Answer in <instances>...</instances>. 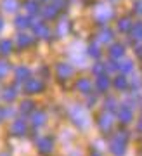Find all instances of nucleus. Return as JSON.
<instances>
[{"mask_svg": "<svg viewBox=\"0 0 142 156\" xmlns=\"http://www.w3.org/2000/svg\"><path fill=\"white\" fill-rule=\"evenodd\" d=\"M120 120L123 123L132 122V111L128 109V108H121V109H120Z\"/></svg>", "mask_w": 142, "mask_h": 156, "instance_id": "1", "label": "nucleus"}, {"mask_svg": "<svg viewBox=\"0 0 142 156\" xmlns=\"http://www.w3.org/2000/svg\"><path fill=\"white\" fill-rule=\"evenodd\" d=\"M132 33L135 37L139 42H142V23H135L133 26H132Z\"/></svg>", "mask_w": 142, "mask_h": 156, "instance_id": "2", "label": "nucleus"}, {"mask_svg": "<svg viewBox=\"0 0 142 156\" xmlns=\"http://www.w3.org/2000/svg\"><path fill=\"white\" fill-rule=\"evenodd\" d=\"M120 30L121 31H128V30H132V21L128 19V17H125V19H121L120 21Z\"/></svg>", "mask_w": 142, "mask_h": 156, "instance_id": "3", "label": "nucleus"}, {"mask_svg": "<svg viewBox=\"0 0 142 156\" xmlns=\"http://www.w3.org/2000/svg\"><path fill=\"white\" fill-rule=\"evenodd\" d=\"M111 56L113 57H121L123 56V47H121V45H113V47H111Z\"/></svg>", "mask_w": 142, "mask_h": 156, "instance_id": "4", "label": "nucleus"}, {"mask_svg": "<svg viewBox=\"0 0 142 156\" xmlns=\"http://www.w3.org/2000/svg\"><path fill=\"white\" fill-rule=\"evenodd\" d=\"M111 147H113V153H115V154H121V153H123V147H125V144H116V142H113V146H111Z\"/></svg>", "mask_w": 142, "mask_h": 156, "instance_id": "5", "label": "nucleus"}, {"mask_svg": "<svg viewBox=\"0 0 142 156\" xmlns=\"http://www.w3.org/2000/svg\"><path fill=\"white\" fill-rule=\"evenodd\" d=\"M116 87L118 89H126V78H123V76L116 78Z\"/></svg>", "mask_w": 142, "mask_h": 156, "instance_id": "6", "label": "nucleus"}, {"mask_svg": "<svg viewBox=\"0 0 142 156\" xmlns=\"http://www.w3.org/2000/svg\"><path fill=\"white\" fill-rule=\"evenodd\" d=\"M120 68H121V71L128 73V71H132V62L130 61H125L123 64H120Z\"/></svg>", "mask_w": 142, "mask_h": 156, "instance_id": "7", "label": "nucleus"}, {"mask_svg": "<svg viewBox=\"0 0 142 156\" xmlns=\"http://www.w3.org/2000/svg\"><path fill=\"white\" fill-rule=\"evenodd\" d=\"M4 5H5L7 9H16V0H5Z\"/></svg>", "mask_w": 142, "mask_h": 156, "instance_id": "8", "label": "nucleus"}, {"mask_svg": "<svg viewBox=\"0 0 142 156\" xmlns=\"http://www.w3.org/2000/svg\"><path fill=\"white\" fill-rule=\"evenodd\" d=\"M108 82H106V78H101V82H99V87H101V89H106V87H108Z\"/></svg>", "mask_w": 142, "mask_h": 156, "instance_id": "9", "label": "nucleus"}, {"mask_svg": "<svg viewBox=\"0 0 142 156\" xmlns=\"http://www.w3.org/2000/svg\"><path fill=\"white\" fill-rule=\"evenodd\" d=\"M137 56H139V57H142V45H137Z\"/></svg>", "mask_w": 142, "mask_h": 156, "instance_id": "10", "label": "nucleus"}, {"mask_svg": "<svg viewBox=\"0 0 142 156\" xmlns=\"http://www.w3.org/2000/svg\"><path fill=\"white\" fill-rule=\"evenodd\" d=\"M137 12L142 14V2H137Z\"/></svg>", "mask_w": 142, "mask_h": 156, "instance_id": "11", "label": "nucleus"}]
</instances>
